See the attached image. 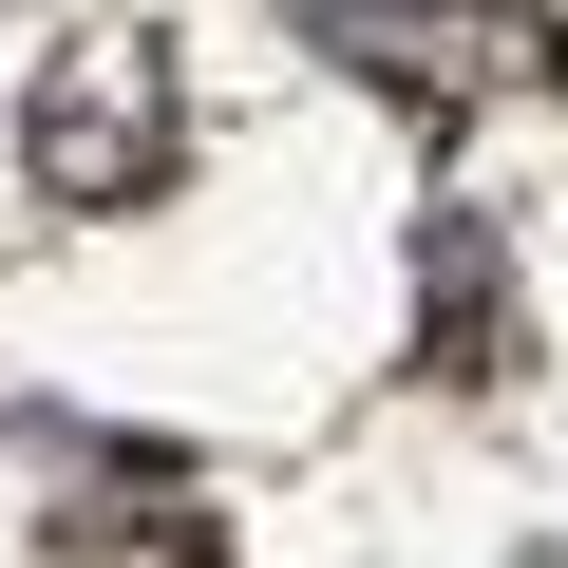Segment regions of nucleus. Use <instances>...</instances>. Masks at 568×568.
Returning a JSON list of instances; mask_svg holds the SVG:
<instances>
[{"mask_svg":"<svg viewBox=\"0 0 568 568\" xmlns=\"http://www.w3.org/2000/svg\"><path fill=\"white\" fill-rule=\"evenodd\" d=\"M152 114H171V77H152L133 39H95V58L39 95V171H58V190H133V171H152Z\"/></svg>","mask_w":568,"mask_h":568,"instance_id":"obj_1","label":"nucleus"}]
</instances>
